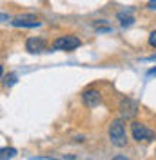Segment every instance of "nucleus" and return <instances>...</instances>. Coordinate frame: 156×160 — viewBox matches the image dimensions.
I'll return each mask as SVG.
<instances>
[{
	"instance_id": "1",
	"label": "nucleus",
	"mask_w": 156,
	"mask_h": 160,
	"mask_svg": "<svg viewBox=\"0 0 156 160\" xmlns=\"http://www.w3.org/2000/svg\"><path fill=\"white\" fill-rule=\"evenodd\" d=\"M109 140L116 148H124L127 144V133H125V126H124L122 118H116L111 122V126H109Z\"/></svg>"
},
{
	"instance_id": "2",
	"label": "nucleus",
	"mask_w": 156,
	"mask_h": 160,
	"mask_svg": "<svg viewBox=\"0 0 156 160\" xmlns=\"http://www.w3.org/2000/svg\"><path fill=\"white\" fill-rule=\"evenodd\" d=\"M131 133H133V138L136 142H151L156 137L154 131L149 129L145 124H140V122H133L131 124Z\"/></svg>"
},
{
	"instance_id": "3",
	"label": "nucleus",
	"mask_w": 156,
	"mask_h": 160,
	"mask_svg": "<svg viewBox=\"0 0 156 160\" xmlns=\"http://www.w3.org/2000/svg\"><path fill=\"white\" fill-rule=\"evenodd\" d=\"M80 38H76V37H60V38H56L55 42H53V48L55 49H60V51H73L76 49V48H80Z\"/></svg>"
},
{
	"instance_id": "4",
	"label": "nucleus",
	"mask_w": 156,
	"mask_h": 160,
	"mask_svg": "<svg viewBox=\"0 0 156 160\" xmlns=\"http://www.w3.org/2000/svg\"><path fill=\"white\" fill-rule=\"evenodd\" d=\"M120 113H122V117L125 120L129 118H134L138 115V104L134 102V100L131 98H124L122 102H120Z\"/></svg>"
},
{
	"instance_id": "5",
	"label": "nucleus",
	"mask_w": 156,
	"mask_h": 160,
	"mask_svg": "<svg viewBox=\"0 0 156 160\" xmlns=\"http://www.w3.org/2000/svg\"><path fill=\"white\" fill-rule=\"evenodd\" d=\"M15 28H38L40 22L35 15H20V17H17V18H13V22H11Z\"/></svg>"
},
{
	"instance_id": "6",
	"label": "nucleus",
	"mask_w": 156,
	"mask_h": 160,
	"mask_svg": "<svg viewBox=\"0 0 156 160\" xmlns=\"http://www.w3.org/2000/svg\"><path fill=\"white\" fill-rule=\"evenodd\" d=\"M26 49L29 51V53H33V55L42 53V51L46 49V40L38 38V37H29V38L26 40Z\"/></svg>"
},
{
	"instance_id": "7",
	"label": "nucleus",
	"mask_w": 156,
	"mask_h": 160,
	"mask_svg": "<svg viewBox=\"0 0 156 160\" xmlns=\"http://www.w3.org/2000/svg\"><path fill=\"white\" fill-rule=\"evenodd\" d=\"M82 98H84V104H85L87 108H96L98 104L102 102V95H100L96 89H87V91H84Z\"/></svg>"
},
{
	"instance_id": "8",
	"label": "nucleus",
	"mask_w": 156,
	"mask_h": 160,
	"mask_svg": "<svg viewBox=\"0 0 156 160\" xmlns=\"http://www.w3.org/2000/svg\"><path fill=\"white\" fill-rule=\"evenodd\" d=\"M17 155L15 148H0V160H9Z\"/></svg>"
},
{
	"instance_id": "9",
	"label": "nucleus",
	"mask_w": 156,
	"mask_h": 160,
	"mask_svg": "<svg viewBox=\"0 0 156 160\" xmlns=\"http://www.w3.org/2000/svg\"><path fill=\"white\" fill-rule=\"evenodd\" d=\"M118 20H120V24H122L124 28L131 26V24L134 22V18H133V15H131V13H118Z\"/></svg>"
},
{
	"instance_id": "10",
	"label": "nucleus",
	"mask_w": 156,
	"mask_h": 160,
	"mask_svg": "<svg viewBox=\"0 0 156 160\" xmlns=\"http://www.w3.org/2000/svg\"><path fill=\"white\" fill-rule=\"evenodd\" d=\"M149 46L156 48V31H153V33L149 35Z\"/></svg>"
},
{
	"instance_id": "11",
	"label": "nucleus",
	"mask_w": 156,
	"mask_h": 160,
	"mask_svg": "<svg viewBox=\"0 0 156 160\" xmlns=\"http://www.w3.org/2000/svg\"><path fill=\"white\" fill-rule=\"evenodd\" d=\"M0 22H9V15H6V13H0Z\"/></svg>"
},
{
	"instance_id": "12",
	"label": "nucleus",
	"mask_w": 156,
	"mask_h": 160,
	"mask_svg": "<svg viewBox=\"0 0 156 160\" xmlns=\"http://www.w3.org/2000/svg\"><path fill=\"white\" fill-rule=\"evenodd\" d=\"M147 8L149 9H156V0H149L147 2Z\"/></svg>"
},
{
	"instance_id": "13",
	"label": "nucleus",
	"mask_w": 156,
	"mask_h": 160,
	"mask_svg": "<svg viewBox=\"0 0 156 160\" xmlns=\"http://www.w3.org/2000/svg\"><path fill=\"white\" fill-rule=\"evenodd\" d=\"M13 82H15V75H11V77H7V82H6V84L9 86V84H13Z\"/></svg>"
},
{
	"instance_id": "14",
	"label": "nucleus",
	"mask_w": 156,
	"mask_h": 160,
	"mask_svg": "<svg viewBox=\"0 0 156 160\" xmlns=\"http://www.w3.org/2000/svg\"><path fill=\"white\" fill-rule=\"evenodd\" d=\"M113 160H129L127 157H124V155H118V157H115Z\"/></svg>"
},
{
	"instance_id": "15",
	"label": "nucleus",
	"mask_w": 156,
	"mask_h": 160,
	"mask_svg": "<svg viewBox=\"0 0 156 160\" xmlns=\"http://www.w3.org/2000/svg\"><path fill=\"white\" fill-rule=\"evenodd\" d=\"M31 160H56V158H31Z\"/></svg>"
},
{
	"instance_id": "16",
	"label": "nucleus",
	"mask_w": 156,
	"mask_h": 160,
	"mask_svg": "<svg viewBox=\"0 0 156 160\" xmlns=\"http://www.w3.org/2000/svg\"><path fill=\"white\" fill-rule=\"evenodd\" d=\"M149 75H156V69H151L149 71Z\"/></svg>"
},
{
	"instance_id": "17",
	"label": "nucleus",
	"mask_w": 156,
	"mask_h": 160,
	"mask_svg": "<svg viewBox=\"0 0 156 160\" xmlns=\"http://www.w3.org/2000/svg\"><path fill=\"white\" fill-rule=\"evenodd\" d=\"M2 73H4V69H2V66H0V77H2Z\"/></svg>"
}]
</instances>
